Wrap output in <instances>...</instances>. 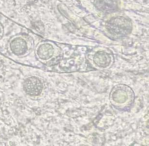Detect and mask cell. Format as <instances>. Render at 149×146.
I'll list each match as a JSON object with an SVG mask.
<instances>
[{
  "label": "cell",
  "mask_w": 149,
  "mask_h": 146,
  "mask_svg": "<svg viewBox=\"0 0 149 146\" xmlns=\"http://www.w3.org/2000/svg\"><path fill=\"white\" fill-rule=\"evenodd\" d=\"M23 88L28 95L31 96H37L41 93L43 85L38 78L31 77L25 80Z\"/></svg>",
  "instance_id": "1"
},
{
  "label": "cell",
  "mask_w": 149,
  "mask_h": 146,
  "mask_svg": "<svg viewBox=\"0 0 149 146\" xmlns=\"http://www.w3.org/2000/svg\"><path fill=\"white\" fill-rule=\"evenodd\" d=\"M131 24L126 19L120 18L112 19L108 23V28L112 33L120 34L130 30Z\"/></svg>",
  "instance_id": "2"
},
{
  "label": "cell",
  "mask_w": 149,
  "mask_h": 146,
  "mask_svg": "<svg viewBox=\"0 0 149 146\" xmlns=\"http://www.w3.org/2000/svg\"><path fill=\"white\" fill-rule=\"evenodd\" d=\"M10 48L15 55H19L25 53L28 49L27 43L24 39L17 37L12 41Z\"/></svg>",
  "instance_id": "3"
},
{
  "label": "cell",
  "mask_w": 149,
  "mask_h": 146,
  "mask_svg": "<svg viewBox=\"0 0 149 146\" xmlns=\"http://www.w3.org/2000/svg\"><path fill=\"white\" fill-rule=\"evenodd\" d=\"M54 48L49 44H43L38 48L37 53L40 58L43 60H47L52 58L54 53Z\"/></svg>",
  "instance_id": "4"
},
{
  "label": "cell",
  "mask_w": 149,
  "mask_h": 146,
  "mask_svg": "<svg viewBox=\"0 0 149 146\" xmlns=\"http://www.w3.org/2000/svg\"><path fill=\"white\" fill-rule=\"evenodd\" d=\"M93 59L95 63L101 67H106L109 65L111 62V58L109 55L103 52H99L96 53Z\"/></svg>",
  "instance_id": "5"
},
{
  "label": "cell",
  "mask_w": 149,
  "mask_h": 146,
  "mask_svg": "<svg viewBox=\"0 0 149 146\" xmlns=\"http://www.w3.org/2000/svg\"><path fill=\"white\" fill-rule=\"evenodd\" d=\"M118 0H96V6L101 10H111L117 7Z\"/></svg>",
  "instance_id": "6"
},
{
  "label": "cell",
  "mask_w": 149,
  "mask_h": 146,
  "mask_svg": "<svg viewBox=\"0 0 149 146\" xmlns=\"http://www.w3.org/2000/svg\"><path fill=\"white\" fill-rule=\"evenodd\" d=\"M127 98V95L123 90H116L113 93V99L118 103H123L125 102Z\"/></svg>",
  "instance_id": "7"
},
{
  "label": "cell",
  "mask_w": 149,
  "mask_h": 146,
  "mask_svg": "<svg viewBox=\"0 0 149 146\" xmlns=\"http://www.w3.org/2000/svg\"><path fill=\"white\" fill-rule=\"evenodd\" d=\"M0 34H1V29H0Z\"/></svg>",
  "instance_id": "8"
}]
</instances>
